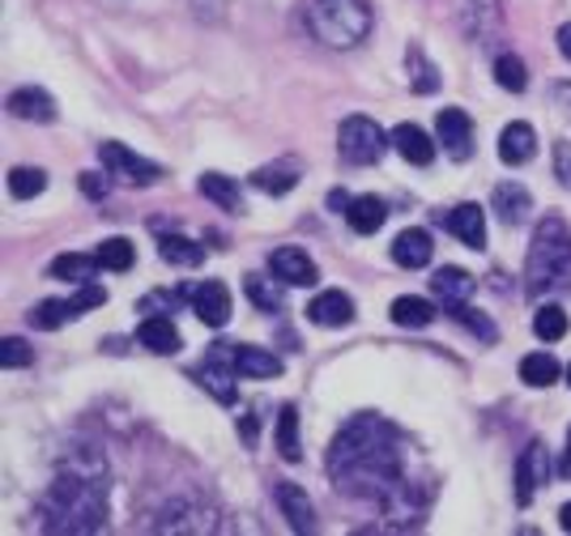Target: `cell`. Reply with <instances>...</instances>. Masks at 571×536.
<instances>
[{
  "label": "cell",
  "instance_id": "6da1fadb",
  "mask_svg": "<svg viewBox=\"0 0 571 536\" xmlns=\"http://www.w3.org/2000/svg\"><path fill=\"white\" fill-rule=\"evenodd\" d=\"M328 473L350 494L376 498V503L406 498V447H401L397 426H388L384 418H371V413L354 418L328 447Z\"/></svg>",
  "mask_w": 571,
  "mask_h": 536
},
{
  "label": "cell",
  "instance_id": "7a4b0ae2",
  "mask_svg": "<svg viewBox=\"0 0 571 536\" xmlns=\"http://www.w3.org/2000/svg\"><path fill=\"white\" fill-rule=\"evenodd\" d=\"M39 515L48 533H99L108 524V489L90 473L64 468L48 489Z\"/></svg>",
  "mask_w": 571,
  "mask_h": 536
},
{
  "label": "cell",
  "instance_id": "3957f363",
  "mask_svg": "<svg viewBox=\"0 0 571 536\" xmlns=\"http://www.w3.org/2000/svg\"><path fill=\"white\" fill-rule=\"evenodd\" d=\"M524 290L529 298L571 290V230L563 217H542V226L533 230V247L524 260Z\"/></svg>",
  "mask_w": 571,
  "mask_h": 536
},
{
  "label": "cell",
  "instance_id": "277c9868",
  "mask_svg": "<svg viewBox=\"0 0 571 536\" xmlns=\"http://www.w3.org/2000/svg\"><path fill=\"white\" fill-rule=\"evenodd\" d=\"M307 22L325 48H358L371 34V0H312Z\"/></svg>",
  "mask_w": 571,
  "mask_h": 536
},
{
  "label": "cell",
  "instance_id": "5b68a950",
  "mask_svg": "<svg viewBox=\"0 0 571 536\" xmlns=\"http://www.w3.org/2000/svg\"><path fill=\"white\" fill-rule=\"evenodd\" d=\"M392 145V136H384V128L367 115H350L337 133V150L350 166H371V162L384 158V150Z\"/></svg>",
  "mask_w": 571,
  "mask_h": 536
},
{
  "label": "cell",
  "instance_id": "8992f818",
  "mask_svg": "<svg viewBox=\"0 0 571 536\" xmlns=\"http://www.w3.org/2000/svg\"><path fill=\"white\" fill-rule=\"evenodd\" d=\"M99 158L108 166V175L124 179V184H159V179H163V166H159V162L141 158V154H133V150L120 145V141L99 145Z\"/></svg>",
  "mask_w": 571,
  "mask_h": 536
},
{
  "label": "cell",
  "instance_id": "52a82bcc",
  "mask_svg": "<svg viewBox=\"0 0 571 536\" xmlns=\"http://www.w3.org/2000/svg\"><path fill=\"white\" fill-rule=\"evenodd\" d=\"M269 268L282 286H303V290H307V286L320 281V268H316V260H312L303 247H277Z\"/></svg>",
  "mask_w": 571,
  "mask_h": 536
},
{
  "label": "cell",
  "instance_id": "ba28073f",
  "mask_svg": "<svg viewBox=\"0 0 571 536\" xmlns=\"http://www.w3.org/2000/svg\"><path fill=\"white\" fill-rule=\"evenodd\" d=\"M550 477V460H545V447L542 443H529L517 460V503L520 507H529L533 503V494H538V485Z\"/></svg>",
  "mask_w": 571,
  "mask_h": 536
},
{
  "label": "cell",
  "instance_id": "9c48e42d",
  "mask_svg": "<svg viewBox=\"0 0 571 536\" xmlns=\"http://www.w3.org/2000/svg\"><path fill=\"white\" fill-rule=\"evenodd\" d=\"M226 353V362L247 379H273L282 375V358L269 353V349H256V346H218Z\"/></svg>",
  "mask_w": 571,
  "mask_h": 536
},
{
  "label": "cell",
  "instance_id": "30bf717a",
  "mask_svg": "<svg viewBox=\"0 0 571 536\" xmlns=\"http://www.w3.org/2000/svg\"><path fill=\"white\" fill-rule=\"evenodd\" d=\"M235 367L226 362V353H222L218 346L210 349V358H205V367L196 371V379H201V388L214 396V401H222V404H235Z\"/></svg>",
  "mask_w": 571,
  "mask_h": 536
},
{
  "label": "cell",
  "instance_id": "8fae6325",
  "mask_svg": "<svg viewBox=\"0 0 571 536\" xmlns=\"http://www.w3.org/2000/svg\"><path fill=\"white\" fill-rule=\"evenodd\" d=\"M192 311H196L201 323L222 328V323L231 320V290H226L222 281H201V286L192 290Z\"/></svg>",
  "mask_w": 571,
  "mask_h": 536
},
{
  "label": "cell",
  "instance_id": "7c38bea8",
  "mask_svg": "<svg viewBox=\"0 0 571 536\" xmlns=\"http://www.w3.org/2000/svg\"><path fill=\"white\" fill-rule=\"evenodd\" d=\"M439 145L457 162L469 158V150H473V124H469V115L461 107L439 111Z\"/></svg>",
  "mask_w": 571,
  "mask_h": 536
},
{
  "label": "cell",
  "instance_id": "4fadbf2b",
  "mask_svg": "<svg viewBox=\"0 0 571 536\" xmlns=\"http://www.w3.org/2000/svg\"><path fill=\"white\" fill-rule=\"evenodd\" d=\"M307 320L316 323V328H346L354 320V302L350 295H341V290H325V295H316L307 302Z\"/></svg>",
  "mask_w": 571,
  "mask_h": 536
},
{
  "label": "cell",
  "instance_id": "5bb4252c",
  "mask_svg": "<svg viewBox=\"0 0 571 536\" xmlns=\"http://www.w3.org/2000/svg\"><path fill=\"white\" fill-rule=\"evenodd\" d=\"M277 507H282V515L290 519V528L295 533H312L316 528V511H312V498L303 494V485L295 482H277Z\"/></svg>",
  "mask_w": 571,
  "mask_h": 536
},
{
  "label": "cell",
  "instance_id": "9a60e30c",
  "mask_svg": "<svg viewBox=\"0 0 571 536\" xmlns=\"http://www.w3.org/2000/svg\"><path fill=\"white\" fill-rule=\"evenodd\" d=\"M9 111H13L18 120L52 124V120H55V99L48 94V90H39V85H22V90H13V94H9Z\"/></svg>",
  "mask_w": 571,
  "mask_h": 536
},
{
  "label": "cell",
  "instance_id": "2e32d148",
  "mask_svg": "<svg viewBox=\"0 0 571 536\" xmlns=\"http://www.w3.org/2000/svg\"><path fill=\"white\" fill-rule=\"evenodd\" d=\"M392 150L406 162H414V166H431L436 162V141L422 133L418 124H397L392 128Z\"/></svg>",
  "mask_w": 571,
  "mask_h": 536
},
{
  "label": "cell",
  "instance_id": "e0dca14e",
  "mask_svg": "<svg viewBox=\"0 0 571 536\" xmlns=\"http://www.w3.org/2000/svg\"><path fill=\"white\" fill-rule=\"evenodd\" d=\"M443 221H448V230H452L465 247H473V251L487 247V214H482L478 205H457Z\"/></svg>",
  "mask_w": 571,
  "mask_h": 536
},
{
  "label": "cell",
  "instance_id": "ac0fdd59",
  "mask_svg": "<svg viewBox=\"0 0 571 536\" xmlns=\"http://www.w3.org/2000/svg\"><path fill=\"white\" fill-rule=\"evenodd\" d=\"M533 150H538V133L517 120V124H508L503 133H499V158L508 162V166H524V162L533 158Z\"/></svg>",
  "mask_w": 571,
  "mask_h": 536
},
{
  "label": "cell",
  "instance_id": "d6986e66",
  "mask_svg": "<svg viewBox=\"0 0 571 536\" xmlns=\"http://www.w3.org/2000/svg\"><path fill=\"white\" fill-rule=\"evenodd\" d=\"M136 341L150 349V353H180V328L171 323V316H150L136 328Z\"/></svg>",
  "mask_w": 571,
  "mask_h": 536
},
{
  "label": "cell",
  "instance_id": "ffe728a7",
  "mask_svg": "<svg viewBox=\"0 0 571 536\" xmlns=\"http://www.w3.org/2000/svg\"><path fill=\"white\" fill-rule=\"evenodd\" d=\"M431 290H436L439 307H461V302H469V295H473V277L465 272V268H439L436 281H431Z\"/></svg>",
  "mask_w": 571,
  "mask_h": 536
},
{
  "label": "cell",
  "instance_id": "44dd1931",
  "mask_svg": "<svg viewBox=\"0 0 571 536\" xmlns=\"http://www.w3.org/2000/svg\"><path fill=\"white\" fill-rule=\"evenodd\" d=\"M346 221H350L354 235H376L384 221H388V205L380 196H354L350 209H346Z\"/></svg>",
  "mask_w": 571,
  "mask_h": 536
},
{
  "label": "cell",
  "instance_id": "7402d4cb",
  "mask_svg": "<svg viewBox=\"0 0 571 536\" xmlns=\"http://www.w3.org/2000/svg\"><path fill=\"white\" fill-rule=\"evenodd\" d=\"M392 260L401 268H427L431 265V235L427 230H401L392 239Z\"/></svg>",
  "mask_w": 571,
  "mask_h": 536
},
{
  "label": "cell",
  "instance_id": "603a6c76",
  "mask_svg": "<svg viewBox=\"0 0 571 536\" xmlns=\"http://www.w3.org/2000/svg\"><path fill=\"white\" fill-rule=\"evenodd\" d=\"M196 188H201V196H210L218 209H226V214H244V192H239L235 179H226V175H218V171H210V175H201V179H196Z\"/></svg>",
  "mask_w": 571,
  "mask_h": 536
},
{
  "label": "cell",
  "instance_id": "cb8c5ba5",
  "mask_svg": "<svg viewBox=\"0 0 571 536\" xmlns=\"http://www.w3.org/2000/svg\"><path fill=\"white\" fill-rule=\"evenodd\" d=\"M494 214L503 217L508 226H520L524 217L533 214V196L520 188V184H499L494 188Z\"/></svg>",
  "mask_w": 571,
  "mask_h": 536
},
{
  "label": "cell",
  "instance_id": "d4e9b609",
  "mask_svg": "<svg viewBox=\"0 0 571 536\" xmlns=\"http://www.w3.org/2000/svg\"><path fill=\"white\" fill-rule=\"evenodd\" d=\"M252 184L261 192H269V196H286V192L299 184V162L286 158V162H273V166H261L252 175Z\"/></svg>",
  "mask_w": 571,
  "mask_h": 536
},
{
  "label": "cell",
  "instance_id": "484cf974",
  "mask_svg": "<svg viewBox=\"0 0 571 536\" xmlns=\"http://www.w3.org/2000/svg\"><path fill=\"white\" fill-rule=\"evenodd\" d=\"M431 320H436V302L431 298L406 295L392 302V323H401V328H427Z\"/></svg>",
  "mask_w": 571,
  "mask_h": 536
},
{
  "label": "cell",
  "instance_id": "4316f807",
  "mask_svg": "<svg viewBox=\"0 0 571 536\" xmlns=\"http://www.w3.org/2000/svg\"><path fill=\"white\" fill-rule=\"evenodd\" d=\"M277 452H282V460H295L303 456L299 447V409L295 404H286L282 413H277Z\"/></svg>",
  "mask_w": 571,
  "mask_h": 536
},
{
  "label": "cell",
  "instance_id": "83f0119b",
  "mask_svg": "<svg viewBox=\"0 0 571 536\" xmlns=\"http://www.w3.org/2000/svg\"><path fill=\"white\" fill-rule=\"evenodd\" d=\"M559 358L554 353H529L524 362H520V379L529 383V388H550L554 379H559Z\"/></svg>",
  "mask_w": 571,
  "mask_h": 536
},
{
  "label": "cell",
  "instance_id": "f1b7e54d",
  "mask_svg": "<svg viewBox=\"0 0 571 536\" xmlns=\"http://www.w3.org/2000/svg\"><path fill=\"white\" fill-rule=\"evenodd\" d=\"M159 256H163L166 265H180V268H196L205 260V251L192 239H184V235H166V239L159 243Z\"/></svg>",
  "mask_w": 571,
  "mask_h": 536
},
{
  "label": "cell",
  "instance_id": "f546056e",
  "mask_svg": "<svg viewBox=\"0 0 571 536\" xmlns=\"http://www.w3.org/2000/svg\"><path fill=\"white\" fill-rule=\"evenodd\" d=\"M99 256H60V260H52V277H64V281H78V286H85V281H94L99 277Z\"/></svg>",
  "mask_w": 571,
  "mask_h": 536
},
{
  "label": "cell",
  "instance_id": "4dcf8cb0",
  "mask_svg": "<svg viewBox=\"0 0 571 536\" xmlns=\"http://www.w3.org/2000/svg\"><path fill=\"white\" fill-rule=\"evenodd\" d=\"M406 78H409V85L418 90V94H431L439 85V69L427 60V55L418 52V48H409V55H406Z\"/></svg>",
  "mask_w": 571,
  "mask_h": 536
},
{
  "label": "cell",
  "instance_id": "1f68e13d",
  "mask_svg": "<svg viewBox=\"0 0 571 536\" xmlns=\"http://www.w3.org/2000/svg\"><path fill=\"white\" fill-rule=\"evenodd\" d=\"M533 332H538L542 341H563V332H568V311H563V307H554V302L538 307V316H533Z\"/></svg>",
  "mask_w": 571,
  "mask_h": 536
},
{
  "label": "cell",
  "instance_id": "d6a6232c",
  "mask_svg": "<svg viewBox=\"0 0 571 536\" xmlns=\"http://www.w3.org/2000/svg\"><path fill=\"white\" fill-rule=\"evenodd\" d=\"M99 265L108 268V272H124V268H133L136 260V251H133V243L129 239H108V243H99Z\"/></svg>",
  "mask_w": 571,
  "mask_h": 536
},
{
  "label": "cell",
  "instance_id": "836d02e7",
  "mask_svg": "<svg viewBox=\"0 0 571 536\" xmlns=\"http://www.w3.org/2000/svg\"><path fill=\"white\" fill-rule=\"evenodd\" d=\"M494 78H499L503 90H512V94H520V90L529 85V73H524V64H520V55H512V52L494 55Z\"/></svg>",
  "mask_w": 571,
  "mask_h": 536
},
{
  "label": "cell",
  "instance_id": "e575fe53",
  "mask_svg": "<svg viewBox=\"0 0 571 536\" xmlns=\"http://www.w3.org/2000/svg\"><path fill=\"white\" fill-rule=\"evenodd\" d=\"M43 188H48V175H43L39 166H18V171H9V192H13L18 200H30V196H39Z\"/></svg>",
  "mask_w": 571,
  "mask_h": 536
},
{
  "label": "cell",
  "instance_id": "d590c367",
  "mask_svg": "<svg viewBox=\"0 0 571 536\" xmlns=\"http://www.w3.org/2000/svg\"><path fill=\"white\" fill-rule=\"evenodd\" d=\"M34 328H43V332H52V328H60L64 320H78L73 316V307H69V298H48V302H39L34 307Z\"/></svg>",
  "mask_w": 571,
  "mask_h": 536
},
{
  "label": "cell",
  "instance_id": "8d00e7d4",
  "mask_svg": "<svg viewBox=\"0 0 571 536\" xmlns=\"http://www.w3.org/2000/svg\"><path fill=\"white\" fill-rule=\"evenodd\" d=\"M452 316H457V323H461V328H469V332H473V337H478L482 346H490V341H494V323H490L487 316H482V311H473L469 302L452 307Z\"/></svg>",
  "mask_w": 571,
  "mask_h": 536
},
{
  "label": "cell",
  "instance_id": "74e56055",
  "mask_svg": "<svg viewBox=\"0 0 571 536\" xmlns=\"http://www.w3.org/2000/svg\"><path fill=\"white\" fill-rule=\"evenodd\" d=\"M30 358H34V353H30V346L22 337H4V341H0V367H4V371L30 367Z\"/></svg>",
  "mask_w": 571,
  "mask_h": 536
},
{
  "label": "cell",
  "instance_id": "f35d334b",
  "mask_svg": "<svg viewBox=\"0 0 571 536\" xmlns=\"http://www.w3.org/2000/svg\"><path fill=\"white\" fill-rule=\"evenodd\" d=\"M244 286H247V298H252L261 311H277V307H282V295H277L273 286H265L261 277H247Z\"/></svg>",
  "mask_w": 571,
  "mask_h": 536
},
{
  "label": "cell",
  "instance_id": "ab89813d",
  "mask_svg": "<svg viewBox=\"0 0 571 536\" xmlns=\"http://www.w3.org/2000/svg\"><path fill=\"white\" fill-rule=\"evenodd\" d=\"M554 175L563 188H571V141H554Z\"/></svg>",
  "mask_w": 571,
  "mask_h": 536
},
{
  "label": "cell",
  "instance_id": "60d3db41",
  "mask_svg": "<svg viewBox=\"0 0 571 536\" xmlns=\"http://www.w3.org/2000/svg\"><path fill=\"white\" fill-rule=\"evenodd\" d=\"M82 192L90 196V200H103V196H108V179H103V175H94V171H85Z\"/></svg>",
  "mask_w": 571,
  "mask_h": 536
},
{
  "label": "cell",
  "instance_id": "b9f144b4",
  "mask_svg": "<svg viewBox=\"0 0 571 536\" xmlns=\"http://www.w3.org/2000/svg\"><path fill=\"white\" fill-rule=\"evenodd\" d=\"M559 52H563V60H571V22L559 27Z\"/></svg>",
  "mask_w": 571,
  "mask_h": 536
},
{
  "label": "cell",
  "instance_id": "7bdbcfd3",
  "mask_svg": "<svg viewBox=\"0 0 571 536\" xmlns=\"http://www.w3.org/2000/svg\"><path fill=\"white\" fill-rule=\"evenodd\" d=\"M559 528H563V533H571V503L559 511Z\"/></svg>",
  "mask_w": 571,
  "mask_h": 536
},
{
  "label": "cell",
  "instance_id": "ee69618b",
  "mask_svg": "<svg viewBox=\"0 0 571 536\" xmlns=\"http://www.w3.org/2000/svg\"><path fill=\"white\" fill-rule=\"evenodd\" d=\"M563 473L571 477V430H568V452H563Z\"/></svg>",
  "mask_w": 571,
  "mask_h": 536
},
{
  "label": "cell",
  "instance_id": "f6af8a7d",
  "mask_svg": "<svg viewBox=\"0 0 571 536\" xmlns=\"http://www.w3.org/2000/svg\"><path fill=\"white\" fill-rule=\"evenodd\" d=\"M568 383H571V367H568Z\"/></svg>",
  "mask_w": 571,
  "mask_h": 536
}]
</instances>
